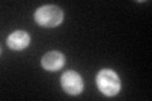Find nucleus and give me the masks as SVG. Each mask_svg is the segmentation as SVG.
<instances>
[{
    "mask_svg": "<svg viewBox=\"0 0 152 101\" xmlns=\"http://www.w3.org/2000/svg\"><path fill=\"white\" fill-rule=\"evenodd\" d=\"M36 22L42 27L53 28L60 25L64 20L62 10L56 5H45L38 8L34 13Z\"/></svg>",
    "mask_w": 152,
    "mask_h": 101,
    "instance_id": "f257e3e1",
    "label": "nucleus"
},
{
    "mask_svg": "<svg viewBox=\"0 0 152 101\" xmlns=\"http://www.w3.org/2000/svg\"><path fill=\"white\" fill-rule=\"evenodd\" d=\"M96 86L104 95L114 96L121 90L119 76L112 70H102L96 76Z\"/></svg>",
    "mask_w": 152,
    "mask_h": 101,
    "instance_id": "f03ea898",
    "label": "nucleus"
},
{
    "mask_svg": "<svg viewBox=\"0 0 152 101\" xmlns=\"http://www.w3.org/2000/svg\"><path fill=\"white\" fill-rule=\"evenodd\" d=\"M61 85H62L64 90L70 95H79L84 89L81 76L75 71H66L61 76Z\"/></svg>",
    "mask_w": 152,
    "mask_h": 101,
    "instance_id": "7ed1b4c3",
    "label": "nucleus"
},
{
    "mask_svg": "<svg viewBox=\"0 0 152 101\" xmlns=\"http://www.w3.org/2000/svg\"><path fill=\"white\" fill-rule=\"evenodd\" d=\"M65 65V56L57 51L48 52L42 58V67L47 71H57Z\"/></svg>",
    "mask_w": 152,
    "mask_h": 101,
    "instance_id": "20e7f679",
    "label": "nucleus"
},
{
    "mask_svg": "<svg viewBox=\"0 0 152 101\" xmlns=\"http://www.w3.org/2000/svg\"><path fill=\"white\" fill-rule=\"evenodd\" d=\"M29 42H31V37L24 31H15V32H13L12 34L8 37V39H7V43H8L9 48H12V49H14V51L24 49V48L28 47Z\"/></svg>",
    "mask_w": 152,
    "mask_h": 101,
    "instance_id": "39448f33",
    "label": "nucleus"
}]
</instances>
